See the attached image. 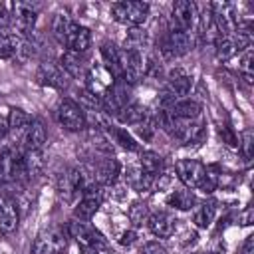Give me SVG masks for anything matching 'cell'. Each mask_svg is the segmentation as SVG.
I'll return each instance as SVG.
<instances>
[{"mask_svg":"<svg viewBox=\"0 0 254 254\" xmlns=\"http://www.w3.org/2000/svg\"><path fill=\"white\" fill-rule=\"evenodd\" d=\"M111 16L115 22L137 28L141 26L149 16V4L147 2H115L111 4Z\"/></svg>","mask_w":254,"mask_h":254,"instance_id":"cell-1","label":"cell"},{"mask_svg":"<svg viewBox=\"0 0 254 254\" xmlns=\"http://www.w3.org/2000/svg\"><path fill=\"white\" fill-rule=\"evenodd\" d=\"M67 232H69L77 242L95 248L99 254H111V248H109V242L105 240V236H103L97 228H93L89 222L73 220V222H69Z\"/></svg>","mask_w":254,"mask_h":254,"instance_id":"cell-2","label":"cell"},{"mask_svg":"<svg viewBox=\"0 0 254 254\" xmlns=\"http://www.w3.org/2000/svg\"><path fill=\"white\" fill-rule=\"evenodd\" d=\"M192 48V38L189 32H183V30H177V28H171L163 40H161V54L163 58L167 60H175V58H181L185 54H189Z\"/></svg>","mask_w":254,"mask_h":254,"instance_id":"cell-3","label":"cell"},{"mask_svg":"<svg viewBox=\"0 0 254 254\" xmlns=\"http://www.w3.org/2000/svg\"><path fill=\"white\" fill-rule=\"evenodd\" d=\"M129 95H131L129 83H125L123 79H115V81L107 87V91L99 97V107H101L103 111H107L109 115L115 117V115L131 101Z\"/></svg>","mask_w":254,"mask_h":254,"instance_id":"cell-4","label":"cell"},{"mask_svg":"<svg viewBox=\"0 0 254 254\" xmlns=\"http://www.w3.org/2000/svg\"><path fill=\"white\" fill-rule=\"evenodd\" d=\"M56 115H58L60 125L67 131H81L87 125V117H85L83 107L79 103H75L73 99H62L58 109H56Z\"/></svg>","mask_w":254,"mask_h":254,"instance_id":"cell-5","label":"cell"},{"mask_svg":"<svg viewBox=\"0 0 254 254\" xmlns=\"http://www.w3.org/2000/svg\"><path fill=\"white\" fill-rule=\"evenodd\" d=\"M67 244V232L60 226H50L34 242L32 252L34 254H62V250Z\"/></svg>","mask_w":254,"mask_h":254,"instance_id":"cell-6","label":"cell"},{"mask_svg":"<svg viewBox=\"0 0 254 254\" xmlns=\"http://www.w3.org/2000/svg\"><path fill=\"white\" fill-rule=\"evenodd\" d=\"M83 185H85V179H83V173L79 169H65L64 173L58 175L56 192H58L60 200L71 202L77 194H81Z\"/></svg>","mask_w":254,"mask_h":254,"instance_id":"cell-7","label":"cell"},{"mask_svg":"<svg viewBox=\"0 0 254 254\" xmlns=\"http://www.w3.org/2000/svg\"><path fill=\"white\" fill-rule=\"evenodd\" d=\"M26 179L22 165V151L6 147L0 153V183H14Z\"/></svg>","mask_w":254,"mask_h":254,"instance_id":"cell-8","label":"cell"},{"mask_svg":"<svg viewBox=\"0 0 254 254\" xmlns=\"http://www.w3.org/2000/svg\"><path fill=\"white\" fill-rule=\"evenodd\" d=\"M175 171L187 189H198L208 173V167L196 159H181L175 163Z\"/></svg>","mask_w":254,"mask_h":254,"instance_id":"cell-9","label":"cell"},{"mask_svg":"<svg viewBox=\"0 0 254 254\" xmlns=\"http://www.w3.org/2000/svg\"><path fill=\"white\" fill-rule=\"evenodd\" d=\"M145 75V64L143 54L139 50L123 48L121 50V79L125 83H137Z\"/></svg>","mask_w":254,"mask_h":254,"instance_id":"cell-10","label":"cell"},{"mask_svg":"<svg viewBox=\"0 0 254 254\" xmlns=\"http://www.w3.org/2000/svg\"><path fill=\"white\" fill-rule=\"evenodd\" d=\"M12 24H14V32L18 36H26L28 32H32L36 18H38V6L36 4H28V2H16L12 6Z\"/></svg>","mask_w":254,"mask_h":254,"instance_id":"cell-11","label":"cell"},{"mask_svg":"<svg viewBox=\"0 0 254 254\" xmlns=\"http://www.w3.org/2000/svg\"><path fill=\"white\" fill-rule=\"evenodd\" d=\"M196 6L189 0H179L173 4V12H171V20H173V28L183 30V32H190V28L196 22Z\"/></svg>","mask_w":254,"mask_h":254,"instance_id":"cell-12","label":"cell"},{"mask_svg":"<svg viewBox=\"0 0 254 254\" xmlns=\"http://www.w3.org/2000/svg\"><path fill=\"white\" fill-rule=\"evenodd\" d=\"M20 222V212L18 204L10 194H0V232L2 234H12L16 232Z\"/></svg>","mask_w":254,"mask_h":254,"instance_id":"cell-13","label":"cell"},{"mask_svg":"<svg viewBox=\"0 0 254 254\" xmlns=\"http://www.w3.org/2000/svg\"><path fill=\"white\" fill-rule=\"evenodd\" d=\"M147 226H149V230L155 236H159V238H171L175 234V230H177V218L169 210H157V212H153L149 216Z\"/></svg>","mask_w":254,"mask_h":254,"instance_id":"cell-14","label":"cell"},{"mask_svg":"<svg viewBox=\"0 0 254 254\" xmlns=\"http://www.w3.org/2000/svg\"><path fill=\"white\" fill-rule=\"evenodd\" d=\"M36 79H38V83L56 87V89H64L67 85V73L60 67V64H52V62H46L38 67Z\"/></svg>","mask_w":254,"mask_h":254,"instance_id":"cell-15","label":"cell"},{"mask_svg":"<svg viewBox=\"0 0 254 254\" xmlns=\"http://www.w3.org/2000/svg\"><path fill=\"white\" fill-rule=\"evenodd\" d=\"M64 46L67 48V52H75V54H85L91 46V34L85 26H79V24H71L65 40H64Z\"/></svg>","mask_w":254,"mask_h":254,"instance_id":"cell-16","label":"cell"},{"mask_svg":"<svg viewBox=\"0 0 254 254\" xmlns=\"http://www.w3.org/2000/svg\"><path fill=\"white\" fill-rule=\"evenodd\" d=\"M46 141H48V133H46L44 123L40 119H32L30 125L24 129V135H22L24 151H42Z\"/></svg>","mask_w":254,"mask_h":254,"instance_id":"cell-17","label":"cell"},{"mask_svg":"<svg viewBox=\"0 0 254 254\" xmlns=\"http://www.w3.org/2000/svg\"><path fill=\"white\" fill-rule=\"evenodd\" d=\"M60 67L75 79H85V75L89 71V65L85 64L83 54H75V52H67V50L60 56Z\"/></svg>","mask_w":254,"mask_h":254,"instance_id":"cell-18","label":"cell"},{"mask_svg":"<svg viewBox=\"0 0 254 254\" xmlns=\"http://www.w3.org/2000/svg\"><path fill=\"white\" fill-rule=\"evenodd\" d=\"M121 175V167L117 159L105 157L93 165V181L97 185H113Z\"/></svg>","mask_w":254,"mask_h":254,"instance_id":"cell-19","label":"cell"},{"mask_svg":"<svg viewBox=\"0 0 254 254\" xmlns=\"http://www.w3.org/2000/svg\"><path fill=\"white\" fill-rule=\"evenodd\" d=\"M101 60H103V67L109 71V75L113 79H121V50L115 44H111V42L101 44Z\"/></svg>","mask_w":254,"mask_h":254,"instance_id":"cell-20","label":"cell"},{"mask_svg":"<svg viewBox=\"0 0 254 254\" xmlns=\"http://www.w3.org/2000/svg\"><path fill=\"white\" fill-rule=\"evenodd\" d=\"M125 179H127V185L133 189V190H151L155 189V183H157V177H151L147 175L139 165H131L125 173Z\"/></svg>","mask_w":254,"mask_h":254,"instance_id":"cell-21","label":"cell"},{"mask_svg":"<svg viewBox=\"0 0 254 254\" xmlns=\"http://www.w3.org/2000/svg\"><path fill=\"white\" fill-rule=\"evenodd\" d=\"M167 111L181 119H198L202 109H200V103H196L192 99H177L173 105L167 107Z\"/></svg>","mask_w":254,"mask_h":254,"instance_id":"cell-22","label":"cell"},{"mask_svg":"<svg viewBox=\"0 0 254 254\" xmlns=\"http://www.w3.org/2000/svg\"><path fill=\"white\" fill-rule=\"evenodd\" d=\"M216 214V202L214 200H202L192 210V222L196 228H208Z\"/></svg>","mask_w":254,"mask_h":254,"instance_id":"cell-23","label":"cell"},{"mask_svg":"<svg viewBox=\"0 0 254 254\" xmlns=\"http://www.w3.org/2000/svg\"><path fill=\"white\" fill-rule=\"evenodd\" d=\"M145 117H147V109H145L141 103H137V101H129V103L115 115V119H117L119 123H123V125H139Z\"/></svg>","mask_w":254,"mask_h":254,"instance_id":"cell-24","label":"cell"},{"mask_svg":"<svg viewBox=\"0 0 254 254\" xmlns=\"http://www.w3.org/2000/svg\"><path fill=\"white\" fill-rule=\"evenodd\" d=\"M22 165L26 179H36L44 173V157L42 151H22Z\"/></svg>","mask_w":254,"mask_h":254,"instance_id":"cell-25","label":"cell"},{"mask_svg":"<svg viewBox=\"0 0 254 254\" xmlns=\"http://www.w3.org/2000/svg\"><path fill=\"white\" fill-rule=\"evenodd\" d=\"M167 204L177 210H190L196 204V196L190 189H177L167 196Z\"/></svg>","mask_w":254,"mask_h":254,"instance_id":"cell-26","label":"cell"},{"mask_svg":"<svg viewBox=\"0 0 254 254\" xmlns=\"http://www.w3.org/2000/svg\"><path fill=\"white\" fill-rule=\"evenodd\" d=\"M24 44V38L18 36L16 32H0V58H10L20 54V48Z\"/></svg>","mask_w":254,"mask_h":254,"instance_id":"cell-27","label":"cell"},{"mask_svg":"<svg viewBox=\"0 0 254 254\" xmlns=\"http://www.w3.org/2000/svg\"><path fill=\"white\" fill-rule=\"evenodd\" d=\"M139 167L151 175V177H159L163 173V157L155 151H141V159H139Z\"/></svg>","mask_w":254,"mask_h":254,"instance_id":"cell-28","label":"cell"},{"mask_svg":"<svg viewBox=\"0 0 254 254\" xmlns=\"http://www.w3.org/2000/svg\"><path fill=\"white\" fill-rule=\"evenodd\" d=\"M71 24H73V20L65 14V12H60V14H56V18H54V22H52V32H54V38L64 46V40H65V36H67V32H69V28H71Z\"/></svg>","mask_w":254,"mask_h":254,"instance_id":"cell-29","label":"cell"},{"mask_svg":"<svg viewBox=\"0 0 254 254\" xmlns=\"http://www.w3.org/2000/svg\"><path fill=\"white\" fill-rule=\"evenodd\" d=\"M6 119H8V129L10 131H24L32 121V117L20 107H10V113H8Z\"/></svg>","mask_w":254,"mask_h":254,"instance_id":"cell-30","label":"cell"},{"mask_svg":"<svg viewBox=\"0 0 254 254\" xmlns=\"http://www.w3.org/2000/svg\"><path fill=\"white\" fill-rule=\"evenodd\" d=\"M127 216H129V220H131L133 226H143V224H147V220H149V216H151L147 202H143V200H135V202L129 206Z\"/></svg>","mask_w":254,"mask_h":254,"instance_id":"cell-31","label":"cell"},{"mask_svg":"<svg viewBox=\"0 0 254 254\" xmlns=\"http://www.w3.org/2000/svg\"><path fill=\"white\" fill-rule=\"evenodd\" d=\"M109 133L113 135V139L123 147V149H127V151H141L139 149V143L125 131V129H121V127H109Z\"/></svg>","mask_w":254,"mask_h":254,"instance_id":"cell-32","label":"cell"},{"mask_svg":"<svg viewBox=\"0 0 254 254\" xmlns=\"http://www.w3.org/2000/svg\"><path fill=\"white\" fill-rule=\"evenodd\" d=\"M147 46V34L145 30H139V28H133L125 40V48H131V50H139Z\"/></svg>","mask_w":254,"mask_h":254,"instance_id":"cell-33","label":"cell"},{"mask_svg":"<svg viewBox=\"0 0 254 254\" xmlns=\"http://www.w3.org/2000/svg\"><path fill=\"white\" fill-rule=\"evenodd\" d=\"M240 73L248 83L252 81V48H246L240 58Z\"/></svg>","mask_w":254,"mask_h":254,"instance_id":"cell-34","label":"cell"},{"mask_svg":"<svg viewBox=\"0 0 254 254\" xmlns=\"http://www.w3.org/2000/svg\"><path fill=\"white\" fill-rule=\"evenodd\" d=\"M139 254H167L165 246L159 244V242H145L141 248H139Z\"/></svg>","mask_w":254,"mask_h":254,"instance_id":"cell-35","label":"cell"},{"mask_svg":"<svg viewBox=\"0 0 254 254\" xmlns=\"http://www.w3.org/2000/svg\"><path fill=\"white\" fill-rule=\"evenodd\" d=\"M238 147L242 149V153H244L246 161H250V157H252V133H250V131H246V133H244L242 141H238Z\"/></svg>","mask_w":254,"mask_h":254,"instance_id":"cell-36","label":"cell"},{"mask_svg":"<svg viewBox=\"0 0 254 254\" xmlns=\"http://www.w3.org/2000/svg\"><path fill=\"white\" fill-rule=\"evenodd\" d=\"M10 24V10H8V4H2L0 2V32H4Z\"/></svg>","mask_w":254,"mask_h":254,"instance_id":"cell-37","label":"cell"},{"mask_svg":"<svg viewBox=\"0 0 254 254\" xmlns=\"http://www.w3.org/2000/svg\"><path fill=\"white\" fill-rule=\"evenodd\" d=\"M220 135L224 137V141H226L228 145H234V147H236V145H238V141H240V139L230 131V127H220Z\"/></svg>","mask_w":254,"mask_h":254,"instance_id":"cell-38","label":"cell"},{"mask_svg":"<svg viewBox=\"0 0 254 254\" xmlns=\"http://www.w3.org/2000/svg\"><path fill=\"white\" fill-rule=\"evenodd\" d=\"M119 242H121L123 246H131V244H135V242H137V232H135V230H127V232H123V236L119 238Z\"/></svg>","mask_w":254,"mask_h":254,"instance_id":"cell-39","label":"cell"},{"mask_svg":"<svg viewBox=\"0 0 254 254\" xmlns=\"http://www.w3.org/2000/svg\"><path fill=\"white\" fill-rule=\"evenodd\" d=\"M240 254H254V236H246L242 248H240Z\"/></svg>","mask_w":254,"mask_h":254,"instance_id":"cell-40","label":"cell"},{"mask_svg":"<svg viewBox=\"0 0 254 254\" xmlns=\"http://www.w3.org/2000/svg\"><path fill=\"white\" fill-rule=\"evenodd\" d=\"M77 246H79V254H99L95 248H91V246H87V244L77 242Z\"/></svg>","mask_w":254,"mask_h":254,"instance_id":"cell-41","label":"cell"},{"mask_svg":"<svg viewBox=\"0 0 254 254\" xmlns=\"http://www.w3.org/2000/svg\"><path fill=\"white\" fill-rule=\"evenodd\" d=\"M10 129H8V119H4V117H0V141L6 137V133H8Z\"/></svg>","mask_w":254,"mask_h":254,"instance_id":"cell-42","label":"cell"},{"mask_svg":"<svg viewBox=\"0 0 254 254\" xmlns=\"http://www.w3.org/2000/svg\"><path fill=\"white\" fill-rule=\"evenodd\" d=\"M242 224H252V208H248V210L242 214Z\"/></svg>","mask_w":254,"mask_h":254,"instance_id":"cell-43","label":"cell"},{"mask_svg":"<svg viewBox=\"0 0 254 254\" xmlns=\"http://www.w3.org/2000/svg\"><path fill=\"white\" fill-rule=\"evenodd\" d=\"M189 254H204V252H189Z\"/></svg>","mask_w":254,"mask_h":254,"instance_id":"cell-44","label":"cell"}]
</instances>
